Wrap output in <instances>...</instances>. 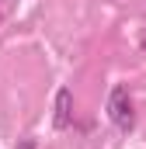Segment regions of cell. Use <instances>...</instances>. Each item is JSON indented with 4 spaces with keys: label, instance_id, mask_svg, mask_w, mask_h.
Wrapping results in <instances>:
<instances>
[{
    "label": "cell",
    "instance_id": "obj_1",
    "mask_svg": "<svg viewBox=\"0 0 146 149\" xmlns=\"http://www.w3.org/2000/svg\"><path fill=\"white\" fill-rule=\"evenodd\" d=\"M108 118L115 128H122V132H129L132 125H136V111H132V97H129V90L118 83V87H111L108 94Z\"/></svg>",
    "mask_w": 146,
    "mask_h": 149
},
{
    "label": "cell",
    "instance_id": "obj_2",
    "mask_svg": "<svg viewBox=\"0 0 146 149\" xmlns=\"http://www.w3.org/2000/svg\"><path fill=\"white\" fill-rule=\"evenodd\" d=\"M73 121V90L70 87H59L56 90V114H52V125L56 128H70Z\"/></svg>",
    "mask_w": 146,
    "mask_h": 149
},
{
    "label": "cell",
    "instance_id": "obj_3",
    "mask_svg": "<svg viewBox=\"0 0 146 149\" xmlns=\"http://www.w3.org/2000/svg\"><path fill=\"white\" fill-rule=\"evenodd\" d=\"M21 149H35V139H28V142H21Z\"/></svg>",
    "mask_w": 146,
    "mask_h": 149
},
{
    "label": "cell",
    "instance_id": "obj_4",
    "mask_svg": "<svg viewBox=\"0 0 146 149\" xmlns=\"http://www.w3.org/2000/svg\"><path fill=\"white\" fill-rule=\"evenodd\" d=\"M143 52H146V42H143Z\"/></svg>",
    "mask_w": 146,
    "mask_h": 149
}]
</instances>
